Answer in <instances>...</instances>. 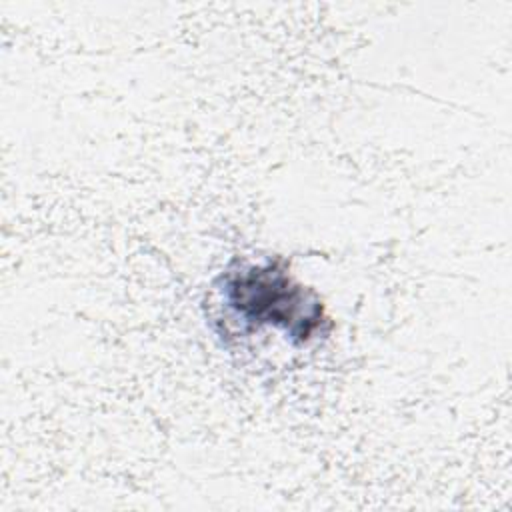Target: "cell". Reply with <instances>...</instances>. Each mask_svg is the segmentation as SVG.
Instances as JSON below:
<instances>
[{
    "instance_id": "obj_1",
    "label": "cell",
    "mask_w": 512,
    "mask_h": 512,
    "mask_svg": "<svg viewBox=\"0 0 512 512\" xmlns=\"http://www.w3.org/2000/svg\"><path fill=\"white\" fill-rule=\"evenodd\" d=\"M218 290L224 306L246 326V332L274 326L292 342L306 344L330 324L318 294L300 284L282 258L228 268L220 276Z\"/></svg>"
}]
</instances>
